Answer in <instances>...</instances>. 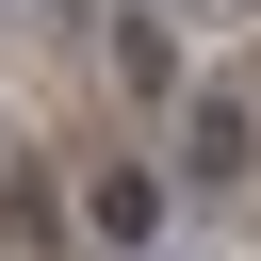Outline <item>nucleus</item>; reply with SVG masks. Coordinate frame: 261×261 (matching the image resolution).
I'll return each instance as SVG.
<instances>
[{"label":"nucleus","instance_id":"f257e3e1","mask_svg":"<svg viewBox=\"0 0 261 261\" xmlns=\"http://www.w3.org/2000/svg\"><path fill=\"white\" fill-rule=\"evenodd\" d=\"M245 147H261L245 98H196V82H179V163H196V179H245Z\"/></svg>","mask_w":261,"mask_h":261},{"label":"nucleus","instance_id":"f03ea898","mask_svg":"<svg viewBox=\"0 0 261 261\" xmlns=\"http://www.w3.org/2000/svg\"><path fill=\"white\" fill-rule=\"evenodd\" d=\"M114 65H130V98H179V49H163V16H114Z\"/></svg>","mask_w":261,"mask_h":261},{"label":"nucleus","instance_id":"7ed1b4c3","mask_svg":"<svg viewBox=\"0 0 261 261\" xmlns=\"http://www.w3.org/2000/svg\"><path fill=\"white\" fill-rule=\"evenodd\" d=\"M147 228H163V179L114 163V179H98V245H147Z\"/></svg>","mask_w":261,"mask_h":261}]
</instances>
